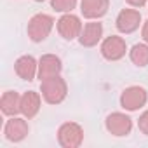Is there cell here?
<instances>
[{
  "label": "cell",
  "mask_w": 148,
  "mask_h": 148,
  "mask_svg": "<svg viewBox=\"0 0 148 148\" xmlns=\"http://www.w3.org/2000/svg\"><path fill=\"white\" fill-rule=\"evenodd\" d=\"M84 141V129L77 122H64L58 129V143L63 148H77Z\"/></svg>",
  "instance_id": "3"
},
{
  "label": "cell",
  "mask_w": 148,
  "mask_h": 148,
  "mask_svg": "<svg viewBox=\"0 0 148 148\" xmlns=\"http://www.w3.org/2000/svg\"><path fill=\"white\" fill-rule=\"evenodd\" d=\"M40 106H42V98L38 92L35 91H26L23 96H21V113L23 117H26L28 120L33 119L38 112H40Z\"/></svg>",
  "instance_id": "14"
},
{
  "label": "cell",
  "mask_w": 148,
  "mask_h": 148,
  "mask_svg": "<svg viewBox=\"0 0 148 148\" xmlns=\"http://www.w3.org/2000/svg\"><path fill=\"white\" fill-rule=\"evenodd\" d=\"M35 2H44V0H35Z\"/></svg>",
  "instance_id": "21"
},
{
  "label": "cell",
  "mask_w": 148,
  "mask_h": 148,
  "mask_svg": "<svg viewBox=\"0 0 148 148\" xmlns=\"http://www.w3.org/2000/svg\"><path fill=\"white\" fill-rule=\"evenodd\" d=\"M61 70H63V64H61V59L56 54H44L38 59V73H37V77L40 80H45V79L59 75Z\"/></svg>",
  "instance_id": "10"
},
{
  "label": "cell",
  "mask_w": 148,
  "mask_h": 148,
  "mask_svg": "<svg viewBox=\"0 0 148 148\" xmlns=\"http://www.w3.org/2000/svg\"><path fill=\"white\" fill-rule=\"evenodd\" d=\"M40 92L42 98L45 99V103L49 105H59L64 101L66 94H68V86L64 82V79H61V75L40 80Z\"/></svg>",
  "instance_id": "1"
},
{
  "label": "cell",
  "mask_w": 148,
  "mask_h": 148,
  "mask_svg": "<svg viewBox=\"0 0 148 148\" xmlns=\"http://www.w3.org/2000/svg\"><path fill=\"white\" fill-rule=\"evenodd\" d=\"M125 2H127L131 7H143L148 0H125Z\"/></svg>",
  "instance_id": "19"
},
{
  "label": "cell",
  "mask_w": 148,
  "mask_h": 148,
  "mask_svg": "<svg viewBox=\"0 0 148 148\" xmlns=\"http://www.w3.org/2000/svg\"><path fill=\"white\" fill-rule=\"evenodd\" d=\"M77 5V0H51V7L56 11V12H71Z\"/></svg>",
  "instance_id": "17"
},
{
  "label": "cell",
  "mask_w": 148,
  "mask_h": 148,
  "mask_svg": "<svg viewBox=\"0 0 148 148\" xmlns=\"http://www.w3.org/2000/svg\"><path fill=\"white\" fill-rule=\"evenodd\" d=\"M0 110L5 117H14L21 113V96L16 91H5L0 99Z\"/></svg>",
  "instance_id": "15"
},
{
  "label": "cell",
  "mask_w": 148,
  "mask_h": 148,
  "mask_svg": "<svg viewBox=\"0 0 148 148\" xmlns=\"http://www.w3.org/2000/svg\"><path fill=\"white\" fill-rule=\"evenodd\" d=\"M148 101V92L139 86H131L120 94V106L127 112H136L143 108Z\"/></svg>",
  "instance_id": "4"
},
{
  "label": "cell",
  "mask_w": 148,
  "mask_h": 148,
  "mask_svg": "<svg viewBox=\"0 0 148 148\" xmlns=\"http://www.w3.org/2000/svg\"><path fill=\"white\" fill-rule=\"evenodd\" d=\"M141 37H143V40L148 44V19L143 23V28H141Z\"/></svg>",
  "instance_id": "20"
},
{
  "label": "cell",
  "mask_w": 148,
  "mask_h": 148,
  "mask_svg": "<svg viewBox=\"0 0 148 148\" xmlns=\"http://www.w3.org/2000/svg\"><path fill=\"white\" fill-rule=\"evenodd\" d=\"M127 44L119 35H110L101 42V56L108 61H119L125 56Z\"/></svg>",
  "instance_id": "7"
},
{
  "label": "cell",
  "mask_w": 148,
  "mask_h": 148,
  "mask_svg": "<svg viewBox=\"0 0 148 148\" xmlns=\"http://www.w3.org/2000/svg\"><path fill=\"white\" fill-rule=\"evenodd\" d=\"M58 33L64 38V40H75L77 37H80L82 33V21L79 16L71 14V12H66L63 14L59 19H58Z\"/></svg>",
  "instance_id": "6"
},
{
  "label": "cell",
  "mask_w": 148,
  "mask_h": 148,
  "mask_svg": "<svg viewBox=\"0 0 148 148\" xmlns=\"http://www.w3.org/2000/svg\"><path fill=\"white\" fill-rule=\"evenodd\" d=\"M52 26H54V19L49 16V14H35L30 21H28V37L32 42H42L49 37V33L52 32Z\"/></svg>",
  "instance_id": "2"
},
{
  "label": "cell",
  "mask_w": 148,
  "mask_h": 148,
  "mask_svg": "<svg viewBox=\"0 0 148 148\" xmlns=\"http://www.w3.org/2000/svg\"><path fill=\"white\" fill-rule=\"evenodd\" d=\"M110 0H82L80 12L86 19H99L108 12Z\"/></svg>",
  "instance_id": "12"
},
{
  "label": "cell",
  "mask_w": 148,
  "mask_h": 148,
  "mask_svg": "<svg viewBox=\"0 0 148 148\" xmlns=\"http://www.w3.org/2000/svg\"><path fill=\"white\" fill-rule=\"evenodd\" d=\"M138 127H139V131H141L145 136H148V110L139 115V119H138Z\"/></svg>",
  "instance_id": "18"
},
{
  "label": "cell",
  "mask_w": 148,
  "mask_h": 148,
  "mask_svg": "<svg viewBox=\"0 0 148 148\" xmlns=\"http://www.w3.org/2000/svg\"><path fill=\"white\" fill-rule=\"evenodd\" d=\"M129 58L136 66H146L148 64V44H136L129 51Z\"/></svg>",
  "instance_id": "16"
},
{
  "label": "cell",
  "mask_w": 148,
  "mask_h": 148,
  "mask_svg": "<svg viewBox=\"0 0 148 148\" xmlns=\"http://www.w3.org/2000/svg\"><path fill=\"white\" fill-rule=\"evenodd\" d=\"M30 132V127H28V122H26V117L21 119V117H11L5 125H4V136L7 141H12V143H19L23 141Z\"/></svg>",
  "instance_id": "8"
},
{
  "label": "cell",
  "mask_w": 148,
  "mask_h": 148,
  "mask_svg": "<svg viewBox=\"0 0 148 148\" xmlns=\"http://www.w3.org/2000/svg\"><path fill=\"white\" fill-rule=\"evenodd\" d=\"M139 25H141V14L136 9H122L117 16V21H115L117 30L124 35L136 32L139 28Z\"/></svg>",
  "instance_id": "9"
},
{
  "label": "cell",
  "mask_w": 148,
  "mask_h": 148,
  "mask_svg": "<svg viewBox=\"0 0 148 148\" xmlns=\"http://www.w3.org/2000/svg\"><path fill=\"white\" fill-rule=\"evenodd\" d=\"M105 127H106V131L112 136L122 138V136L131 134V131H132V119L129 115L122 113V112H113V113H110L106 117Z\"/></svg>",
  "instance_id": "5"
},
{
  "label": "cell",
  "mask_w": 148,
  "mask_h": 148,
  "mask_svg": "<svg viewBox=\"0 0 148 148\" xmlns=\"http://www.w3.org/2000/svg\"><path fill=\"white\" fill-rule=\"evenodd\" d=\"M103 37V25L98 19H91V23H87L82 28V33L79 37V42L84 47H94L98 45V42Z\"/></svg>",
  "instance_id": "13"
},
{
  "label": "cell",
  "mask_w": 148,
  "mask_h": 148,
  "mask_svg": "<svg viewBox=\"0 0 148 148\" xmlns=\"http://www.w3.org/2000/svg\"><path fill=\"white\" fill-rule=\"evenodd\" d=\"M14 71H16V75L19 79L32 82L37 77V73H38V61L33 56H28V54L21 56L14 63Z\"/></svg>",
  "instance_id": "11"
}]
</instances>
